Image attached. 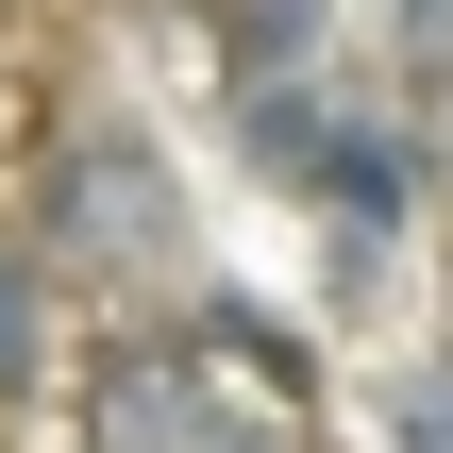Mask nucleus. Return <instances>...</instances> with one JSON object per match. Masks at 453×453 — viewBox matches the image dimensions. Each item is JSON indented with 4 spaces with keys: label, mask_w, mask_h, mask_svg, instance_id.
<instances>
[{
    "label": "nucleus",
    "mask_w": 453,
    "mask_h": 453,
    "mask_svg": "<svg viewBox=\"0 0 453 453\" xmlns=\"http://www.w3.org/2000/svg\"><path fill=\"white\" fill-rule=\"evenodd\" d=\"M84 453H319V370L269 303L202 286L185 319H118L84 353Z\"/></svg>",
    "instance_id": "nucleus-1"
},
{
    "label": "nucleus",
    "mask_w": 453,
    "mask_h": 453,
    "mask_svg": "<svg viewBox=\"0 0 453 453\" xmlns=\"http://www.w3.org/2000/svg\"><path fill=\"white\" fill-rule=\"evenodd\" d=\"M34 252H50V269H101V286H185V269H202V219H185L168 151H151L134 118H101V134H67V151H50Z\"/></svg>",
    "instance_id": "nucleus-2"
},
{
    "label": "nucleus",
    "mask_w": 453,
    "mask_h": 453,
    "mask_svg": "<svg viewBox=\"0 0 453 453\" xmlns=\"http://www.w3.org/2000/svg\"><path fill=\"white\" fill-rule=\"evenodd\" d=\"M336 34H353V0H202V50H219V84L336 67Z\"/></svg>",
    "instance_id": "nucleus-3"
},
{
    "label": "nucleus",
    "mask_w": 453,
    "mask_h": 453,
    "mask_svg": "<svg viewBox=\"0 0 453 453\" xmlns=\"http://www.w3.org/2000/svg\"><path fill=\"white\" fill-rule=\"evenodd\" d=\"M67 387V269L50 252H0V403Z\"/></svg>",
    "instance_id": "nucleus-4"
}]
</instances>
